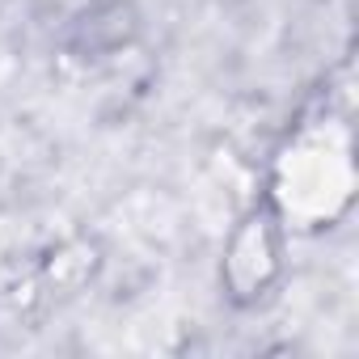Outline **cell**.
I'll list each match as a JSON object with an SVG mask.
<instances>
[{
  "label": "cell",
  "instance_id": "6da1fadb",
  "mask_svg": "<svg viewBox=\"0 0 359 359\" xmlns=\"http://www.w3.org/2000/svg\"><path fill=\"white\" fill-rule=\"evenodd\" d=\"M351 187V165L346 152L334 148L330 140H300L279 173V195L287 199V208L304 220L330 216Z\"/></svg>",
  "mask_w": 359,
  "mask_h": 359
}]
</instances>
